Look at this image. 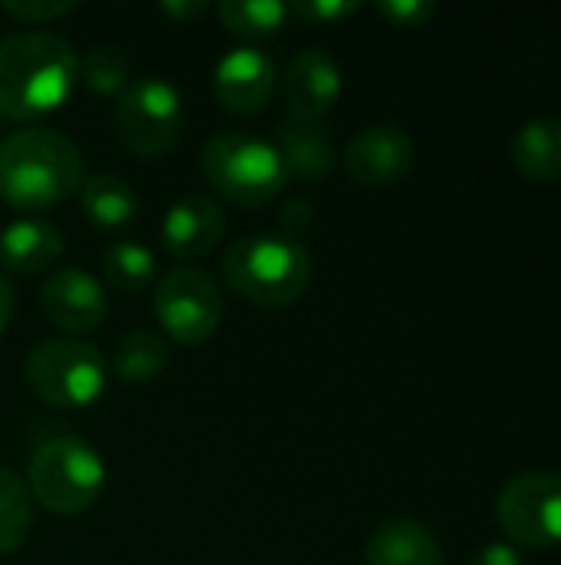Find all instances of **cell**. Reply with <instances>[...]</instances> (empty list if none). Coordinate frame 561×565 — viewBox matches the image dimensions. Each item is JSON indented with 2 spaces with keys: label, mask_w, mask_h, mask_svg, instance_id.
Returning <instances> with one entry per match:
<instances>
[{
  "label": "cell",
  "mask_w": 561,
  "mask_h": 565,
  "mask_svg": "<svg viewBox=\"0 0 561 565\" xmlns=\"http://www.w3.org/2000/svg\"><path fill=\"white\" fill-rule=\"evenodd\" d=\"M106 487V460L83 437H50L26 463L30 497L60 516L86 513Z\"/></svg>",
  "instance_id": "obj_5"
},
{
  "label": "cell",
  "mask_w": 561,
  "mask_h": 565,
  "mask_svg": "<svg viewBox=\"0 0 561 565\" xmlns=\"http://www.w3.org/2000/svg\"><path fill=\"white\" fill-rule=\"evenodd\" d=\"M79 205L86 212L89 222L103 225V228H122L136 218L139 212V195L136 189L109 172L99 175H86V182L79 185Z\"/></svg>",
  "instance_id": "obj_19"
},
{
  "label": "cell",
  "mask_w": 561,
  "mask_h": 565,
  "mask_svg": "<svg viewBox=\"0 0 561 565\" xmlns=\"http://www.w3.org/2000/svg\"><path fill=\"white\" fill-rule=\"evenodd\" d=\"M417 162V146L407 129L393 122L364 126L350 136L344 149V169L347 175L364 189H387L400 182Z\"/></svg>",
  "instance_id": "obj_10"
},
{
  "label": "cell",
  "mask_w": 561,
  "mask_h": 565,
  "mask_svg": "<svg viewBox=\"0 0 561 565\" xmlns=\"http://www.w3.org/2000/svg\"><path fill=\"white\" fill-rule=\"evenodd\" d=\"M228 232L225 209L208 195H182L162 215V245L179 262H195L215 252Z\"/></svg>",
  "instance_id": "obj_14"
},
{
  "label": "cell",
  "mask_w": 561,
  "mask_h": 565,
  "mask_svg": "<svg viewBox=\"0 0 561 565\" xmlns=\"http://www.w3.org/2000/svg\"><path fill=\"white\" fill-rule=\"evenodd\" d=\"M10 315H13V285H10V278L3 275V268H0V334H3L7 324H10Z\"/></svg>",
  "instance_id": "obj_31"
},
{
  "label": "cell",
  "mask_w": 561,
  "mask_h": 565,
  "mask_svg": "<svg viewBox=\"0 0 561 565\" xmlns=\"http://www.w3.org/2000/svg\"><path fill=\"white\" fill-rule=\"evenodd\" d=\"M367 565H446L443 546L417 520H387L367 540Z\"/></svg>",
  "instance_id": "obj_16"
},
{
  "label": "cell",
  "mask_w": 561,
  "mask_h": 565,
  "mask_svg": "<svg viewBox=\"0 0 561 565\" xmlns=\"http://www.w3.org/2000/svg\"><path fill=\"white\" fill-rule=\"evenodd\" d=\"M288 7H291V17H301L308 23H337L360 10L357 0H294Z\"/></svg>",
  "instance_id": "obj_26"
},
{
  "label": "cell",
  "mask_w": 561,
  "mask_h": 565,
  "mask_svg": "<svg viewBox=\"0 0 561 565\" xmlns=\"http://www.w3.org/2000/svg\"><path fill=\"white\" fill-rule=\"evenodd\" d=\"M202 172L215 192L235 205H268L284 192L291 172L274 139L255 132H218L202 149Z\"/></svg>",
  "instance_id": "obj_4"
},
{
  "label": "cell",
  "mask_w": 561,
  "mask_h": 565,
  "mask_svg": "<svg viewBox=\"0 0 561 565\" xmlns=\"http://www.w3.org/2000/svg\"><path fill=\"white\" fill-rule=\"evenodd\" d=\"M63 232L43 215H17L0 232V265L13 275L50 271L63 258Z\"/></svg>",
  "instance_id": "obj_15"
},
{
  "label": "cell",
  "mask_w": 561,
  "mask_h": 565,
  "mask_svg": "<svg viewBox=\"0 0 561 565\" xmlns=\"http://www.w3.org/2000/svg\"><path fill=\"white\" fill-rule=\"evenodd\" d=\"M40 308L69 338L96 331L109 315L106 288L83 268H53L40 288Z\"/></svg>",
  "instance_id": "obj_12"
},
{
  "label": "cell",
  "mask_w": 561,
  "mask_h": 565,
  "mask_svg": "<svg viewBox=\"0 0 561 565\" xmlns=\"http://www.w3.org/2000/svg\"><path fill=\"white\" fill-rule=\"evenodd\" d=\"M509 159L516 172L529 182H559L561 179V119L539 116L516 129L509 142Z\"/></svg>",
  "instance_id": "obj_18"
},
{
  "label": "cell",
  "mask_w": 561,
  "mask_h": 565,
  "mask_svg": "<svg viewBox=\"0 0 561 565\" xmlns=\"http://www.w3.org/2000/svg\"><path fill=\"white\" fill-rule=\"evenodd\" d=\"M278 89V66L258 46H235L222 53L212 70V93L215 99L235 116L261 113Z\"/></svg>",
  "instance_id": "obj_11"
},
{
  "label": "cell",
  "mask_w": 561,
  "mask_h": 565,
  "mask_svg": "<svg viewBox=\"0 0 561 565\" xmlns=\"http://www.w3.org/2000/svg\"><path fill=\"white\" fill-rule=\"evenodd\" d=\"M103 278L112 291L139 295L155 278V252L142 242H129V238L109 242L103 248Z\"/></svg>",
  "instance_id": "obj_20"
},
{
  "label": "cell",
  "mask_w": 561,
  "mask_h": 565,
  "mask_svg": "<svg viewBox=\"0 0 561 565\" xmlns=\"http://www.w3.org/2000/svg\"><path fill=\"white\" fill-rule=\"evenodd\" d=\"M218 17L231 33L261 40L284 30V23L291 20V7L281 0H225L218 3Z\"/></svg>",
  "instance_id": "obj_23"
},
{
  "label": "cell",
  "mask_w": 561,
  "mask_h": 565,
  "mask_svg": "<svg viewBox=\"0 0 561 565\" xmlns=\"http://www.w3.org/2000/svg\"><path fill=\"white\" fill-rule=\"evenodd\" d=\"M79 83V53L53 30H17L0 40V116L33 122L66 106Z\"/></svg>",
  "instance_id": "obj_1"
},
{
  "label": "cell",
  "mask_w": 561,
  "mask_h": 565,
  "mask_svg": "<svg viewBox=\"0 0 561 565\" xmlns=\"http://www.w3.org/2000/svg\"><path fill=\"white\" fill-rule=\"evenodd\" d=\"M222 275L228 288L261 308L298 305L314 278V262L308 248L281 232H255L238 238L225 258Z\"/></svg>",
  "instance_id": "obj_3"
},
{
  "label": "cell",
  "mask_w": 561,
  "mask_h": 565,
  "mask_svg": "<svg viewBox=\"0 0 561 565\" xmlns=\"http://www.w3.org/2000/svg\"><path fill=\"white\" fill-rule=\"evenodd\" d=\"M278 225H281V235L288 238H301L311 225H314V205L304 199V195H294L284 202V209L278 212Z\"/></svg>",
  "instance_id": "obj_28"
},
{
  "label": "cell",
  "mask_w": 561,
  "mask_h": 565,
  "mask_svg": "<svg viewBox=\"0 0 561 565\" xmlns=\"http://www.w3.org/2000/svg\"><path fill=\"white\" fill-rule=\"evenodd\" d=\"M499 526L526 550L561 546V473L526 470L513 477L496 503Z\"/></svg>",
  "instance_id": "obj_9"
},
{
  "label": "cell",
  "mask_w": 561,
  "mask_h": 565,
  "mask_svg": "<svg viewBox=\"0 0 561 565\" xmlns=\"http://www.w3.org/2000/svg\"><path fill=\"white\" fill-rule=\"evenodd\" d=\"M79 83L96 96H119L129 86V56L119 46H89L79 56Z\"/></svg>",
  "instance_id": "obj_24"
},
{
  "label": "cell",
  "mask_w": 561,
  "mask_h": 565,
  "mask_svg": "<svg viewBox=\"0 0 561 565\" xmlns=\"http://www.w3.org/2000/svg\"><path fill=\"white\" fill-rule=\"evenodd\" d=\"M83 152L50 126H23L0 139V199L17 212H43L79 192Z\"/></svg>",
  "instance_id": "obj_2"
},
{
  "label": "cell",
  "mask_w": 561,
  "mask_h": 565,
  "mask_svg": "<svg viewBox=\"0 0 561 565\" xmlns=\"http://www.w3.org/2000/svg\"><path fill=\"white\" fill-rule=\"evenodd\" d=\"M159 10H162V13H169L172 20L195 23V20H202V17L212 10V3H208V0H162V3H159Z\"/></svg>",
  "instance_id": "obj_29"
},
{
  "label": "cell",
  "mask_w": 561,
  "mask_h": 565,
  "mask_svg": "<svg viewBox=\"0 0 561 565\" xmlns=\"http://www.w3.org/2000/svg\"><path fill=\"white\" fill-rule=\"evenodd\" d=\"M433 3L430 0H380L377 3V13L390 23V26H423L430 17H433Z\"/></svg>",
  "instance_id": "obj_27"
},
{
  "label": "cell",
  "mask_w": 561,
  "mask_h": 565,
  "mask_svg": "<svg viewBox=\"0 0 561 565\" xmlns=\"http://www.w3.org/2000/svg\"><path fill=\"white\" fill-rule=\"evenodd\" d=\"M152 308L169 341L182 348H202L208 338H215L225 301L208 271L175 265L159 278Z\"/></svg>",
  "instance_id": "obj_8"
},
{
  "label": "cell",
  "mask_w": 561,
  "mask_h": 565,
  "mask_svg": "<svg viewBox=\"0 0 561 565\" xmlns=\"http://www.w3.org/2000/svg\"><path fill=\"white\" fill-rule=\"evenodd\" d=\"M23 381L43 404L76 411L103 397L109 364L103 351L83 338H46L26 354Z\"/></svg>",
  "instance_id": "obj_6"
},
{
  "label": "cell",
  "mask_w": 561,
  "mask_h": 565,
  "mask_svg": "<svg viewBox=\"0 0 561 565\" xmlns=\"http://www.w3.org/2000/svg\"><path fill=\"white\" fill-rule=\"evenodd\" d=\"M26 480L10 467H0V556H10L23 546L33 526V503H30Z\"/></svg>",
  "instance_id": "obj_22"
},
{
  "label": "cell",
  "mask_w": 561,
  "mask_h": 565,
  "mask_svg": "<svg viewBox=\"0 0 561 565\" xmlns=\"http://www.w3.org/2000/svg\"><path fill=\"white\" fill-rule=\"evenodd\" d=\"M169 364V344L162 334L155 331H129L112 354V371L119 381L126 384H145L152 377H159Z\"/></svg>",
  "instance_id": "obj_21"
},
{
  "label": "cell",
  "mask_w": 561,
  "mask_h": 565,
  "mask_svg": "<svg viewBox=\"0 0 561 565\" xmlns=\"http://www.w3.org/2000/svg\"><path fill=\"white\" fill-rule=\"evenodd\" d=\"M274 146L281 149V156L288 162V172L301 175L304 182H321L337 166V149L317 122H304L294 116L281 119Z\"/></svg>",
  "instance_id": "obj_17"
},
{
  "label": "cell",
  "mask_w": 561,
  "mask_h": 565,
  "mask_svg": "<svg viewBox=\"0 0 561 565\" xmlns=\"http://www.w3.org/2000/svg\"><path fill=\"white\" fill-rule=\"evenodd\" d=\"M185 126L182 93L165 76H139L116 96L112 129L139 159H159L175 149Z\"/></svg>",
  "instance_id": "obj_7"
},
{
  "label": "cell",
  "mask_w": 561,
  "mask_h": 565,
  "mask_svg": "<svg viewBox=\"0 0 561 565\" xmlns=\"http://www.w3.org/2000/svg\"><path fill=\"white\" fill-rule=\"evenodd\" d=\"M341 93H344L341 63L321 46L301 50L284 70V96L291 103L294 119H304V122L324 119L337 106Z\"/></svg>",
  "instance_id": "obj_13"
},
{
  "label": "cell",
  "mask_w": 561,
  "mask_h": 565,
  "mask_svg": "<svg viewBox=\"0 0 561 565\" xmlns=\"http://www.w3.org/2000/svg\"><path fill=\"white\" fill-rule=\"evenodd\" d=\"M470 565H526L522 563V556H519V550L516 546H509V543H489V546H483Z\"/></svg>",
  "instance_id": "obj_30"
},
{
  "label": "cell",
  "mask_w": 561,
  "mask_h": 565,
  "mask_svg": "<svg viewBox=\"0 0 561 565\" xmlns=\"http://www.w3.org/2000/svg\"><path fill=\"white\" fill-rule=\"evenodd\" d=\"M79 7V0H3L0 10L20 23H30V26H43V23H53L66 13H73Z\"/></svg>",
  "instance_id": "obj_25"
}]
</instances>
